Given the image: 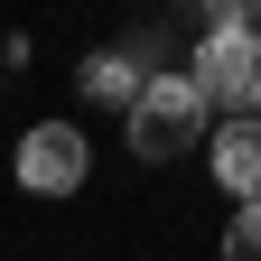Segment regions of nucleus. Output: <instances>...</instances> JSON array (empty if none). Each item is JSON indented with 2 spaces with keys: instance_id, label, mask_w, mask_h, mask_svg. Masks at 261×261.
I'll return each mask as SVG.
<instances>
[{
  "instance_id": "f257e3e1",
  "label": "nucleus",
  "mask_w": 261,
  "mask_h": 261,
  "mask_svg": "<svg viewBox=\"0 0 261 261\" xmlns=\"http://www.w3.org/2000/svg\"><path fill=\"white\" fill-rule=\"evenodd\" d=\"M187 84H196V103H205V112L261 121V38H252V28H205Z\"/></svg>"
},
{
  "instance_id": "f03ea898",
  "label": "nucleus",
  "mask_w": 261,
  "mask_h": 261,
  "mask_svg": "<svg viewBox=\"0 0 261 261\" xmlns=\"http://www.w3.org/2000/svg\"><path fill=\"white\" fill-rule=\"evenodd\" d=\"M130 149L149 159H177V149H205V103H196L187 75H149L140 93H130Z\"/></svg>"
},
{
  "instance_id": "7ed1b4c3",
  "label": "nucleus",
  "mask_w": 261,
  "mask_h": 261,
  "mask_svg": "<svg viewBox=\"0 0 261 261\" xmlns=\"http://www.w3.org/2000/svg\"><path fill=\"white\" fill-rule=\"evenodd\" d=\"M84 130L75 121H38V130H28V140H19V187L28 196H75L84 187Z\"/></svg>"
},
{
  "instance_id": "423d86ee",
  "label": "nucleus",
  "mask_w": 261,
  "mask_h": 261,
  "mask_svg": "<svg viewBox=\"0 0 261 261\" xmlns=\"http://www.w3.org/2000/svg\"><path fill=\"white\" fill-rule=\"evenodd\" d=\"M224 261H261V205H233V224H224Z\"/></svg>"
},
{
  "instance_id": "39448f33",
  "label": "nucleus",
  "mask_w": 261,
  "mask_h": 261,
  "mask_svg": "<svg viewBox=\"0 0 261 261\" xmlns=\"http://www.w3.org/2000/svg\"><path fill=\"white\" fill-rule=\"evenodd\" d=\"M75 84L93 93V103H121V112H130V93H140L149 75H140V65H130L121 47H103V56H84V75H75Z\"/></svg>"
},
{
  "instance_id": "20e7f679",
  "label": "nucleus",
  "mask_w": 261,
  "mask_h": 261,
  "mask_svg": "<svg viewBox=\"0 0 261 261\" xmlns=\"http://www.w3.org/2000/svg\"><path fill=\"white\" fill-rule=\"evenodd\" d=\"M205 159H215V187L233 205H261V121H224Z\"/></svg>"
}]
</instances>
